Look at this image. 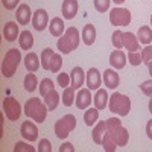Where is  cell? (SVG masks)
<instances>
[{
    "mask_svg": "<svg viewBox=\"0 0 152 152\" xmlns=\"http://www.w3.org/2000/svg\"><path fill=\"white\" fill-rule=\"evenodd\" d=\"M107 122V132L111 135V138L116 142L117 146H126L129 140V132L128 129L122 125L120 119L117 117H110Z\"/></svg>",
    "mask_w": 152,
    "mask_h": 152,
    "instance_id": "obj_1",
    "label": "cell"
},
{
    "mask_svg": "<svg viewBox=\"0 0 152 152\" xmlns=\"http://www.w3.org/2000/svg\"><path fill=\"white\" fill-rule=\"evenodd\" d=\"M24 114H26L28 117H31L32 120L38 122V123H43L47 117V105L41 102L40 97H31L29 100H26V104H24Z\"/></svg>",
    "mask_w": 152,
    "mask_h": 152,
    "instance_id": "obj_2",
    "label": "cell"
},
{
    "mask_svg": "<svg viewBox=\"0 0 152 152\" xmlns=\"http://www.w3.org/2000/svg\"><path fill=\"white\" fill-rule=\"evenodd\" d=\"M78 46H79V31L73 26L67 28L64 35H61L56 43V47L61 53H70Z\"/></svg>",
    "mask_w": 152,
    "mask_h": 152,
    "instance_id": "obj_3",
    "label": "cell"
},
{
    "mask_svg": "<svg viewBox=\"0 0 152 152\" xmlns=\"http://www.w3.org/2000/svg\"><path fill=\"white\" fill-rule=\"evenodd\" d=\"M20 61H21L20 50L15 49V47L9 49L6 52V55L3 56V61H2V75L5 78H12V76L17 73Z\"/></svg>",
    "mask_w": 152,
    "mask_h": 152,
    "instance_id": "obj_4",
    "label": "cell"
},
{
    "mask_svg": "<svg viewBox=\"0 0 152 152\" xmlns=\"http://www.w3.org/2000/svg\"><path fill=\"white\" fill-rule=\"evenodd\" d=\"M108 108H110L111 113L125 117V116H128L129 111H131V100H129L128 96L114 91L111 94L110 100H108Z\"/></svg>",
    "mask_w": 152,
    "mask_h": 152,
    "instance_id": "obj_5",
    "label": "cell"
},
{
    "mask_svg": "<svg viewBox=\"0 0 152 152\" xmlns=\"http://www.w3.org/2000/svg\"><path fill=\"white\" fill-rule=\"evenodd\" d=\"M75 128H76V117L73 116V114H67V116L61 117L55 123V134H56L58 138L64 140Z\"/></svg>",
    "mask_w": 152,
    "mask_h": 152,
    "instance_id": "obj_6",
    "label": "cell"
},
{
    "mask_svg": "<svg viewBox=\"0 0 152 152\" xmlns=\"http://www.w3.org/2000/svg\"><path fill=\"white\" fill-rule=\"evenodd\" d=\"M3 114H6V119L11 122H17L21 116V107L18 100L12 96L3 99Z\"/></svg>",
    "mask_w": 152,
    "mask_h": 152,
    "instance_id": "obj_7",
    "label": "cell"
},
{
    "mask_svg": "<svg viewBox=\"0 0 152 152\" xmlns=\"http://www.w3.org/2000/svg\"><path fill=\"white\" fill-rule=\"evenodd\" d=\"M110 21L113 26H128L131 23V12L126 8H114L110 11Z\"/></svg>",
    "mask_w": 152,
    "mask_h": 152,
    "instance_id": "obj_8",
    "label": "cell"
},
{
    "mask_svg": "<svg viewBox=\"0 0 152 152\" xmlns=\"http://www.w3.org/2000/svg\"><path fill=\"white\" fill-rule=\"evenodd\" d=\"M47 24H49V15H47V11L46 9H37L34 12V15H32V26L35 31L38 32H41L47 28Z\"/></svg>",
    "mask_w": 152,
    "mask_h": 152,
    "instance_id": "obj_9",
    "label": "cell"
},
{
    "mask_svg": "<svg viewBox=\"0 0 152 152\" xmlns=\"http://www.w3.org/2000/svg\"><path fill=\"white\" fill-rule=\"evenodd\" d=\"M20 132H21L24 140H28V142H35L38 138V128H37V125L31 120H26V122L21 123Z\"/></svg>",
    "mask_w": 152,
    "mask_h": 152,
    "instance_id": "obj_10",
    "label": "cell"
},
{
    "mask_svg": "<svg viewBox=\"0 0 152 152\" xmlns=\"http://www.w3.org/2000/svg\"><path fill=\"white\" fill-rule=\"evenodd\" d=\"M78 9H79V3L78 0H64L61 6V12H62V17L66 20H72L76 17L78 14Z\"/></svg>",
    "mask_w": 152,
    "mask_h": 152,
    "instance_id": "obj_11",
    "label": "cell"
},
{
    "mask_svg": "<svg viewBox=\"0 0 152 152\" xmlns=\"http://www.w3.org/2000/svg\"><path fill=\"white\" fill-rule=\"evenodd\" d=\"M75 104L78 107V110H87L91 105V93L90 88H79V93L76 94Z\"/></svg>",
    "mask_w": 152,
    "mask_h": 152,
    "instance_id": "obj_12",
    "label": "cell"
},
{
    "mask_svg": "<svg viewBox=\"0 0 152 152\" xmlns=\"http://www.w3.org/2000/svg\"><path fill=\"white\" fill-rule=\"evenodd\" d=\"M85 82H87V88L90 90H97L102 84V76H100L99 70L97 69H90L87 72V76H85Z\"/></svg>",
    "mask_w": 152,
    "mask_h": 152,
    "instance_id": "obj_13",
    "label": "cell"
},
{
    "mask_svg": "<svg viewBox=\"0 0 152 152\" xmlns=\"http://www.w3.org/2000/svg\"><path fill=\"white\" fill-rule=\"evenodd\" d=\"M85 82V73L81 67H75L70 72V85L75 88V90H79V88L84 85Z\"/></svg>",
    "mask_w": 152,
    "mask_h": 152,
    "instance_id": "obj_14",
    "label": "cell"
},
{
    "mask_svg": "<svg viewBox=\"0 0 152 152\" xmlns=\"http://www.w3.org/2000/svg\"><path fill=\"white\" fill-rule=\"evenodd\" d=\"M123 47L128 49V52H138L140 41L137 35H134L132 32H123Z\"/></svg>",
    "mask_w": 152,
    "mask_h": 152,
    "instance_id": "obj_15",
    "label": "cell"
},
{
    "mask_svg": "<svg viewBox=\"0 0 152 152\" xmlns=\"http://www.w3.org/2000/svg\"><path fill=\"white\" fill-rule=\"evenodd\" d=\"M34 14L31 12V8L28 3H21L18 5V9L15 11V18L18 21V24H28L31 21V17Z\"/></svg>",
    "mask_w": 152,
    "mask_h": 152,
    "instance_id": "obj_16",
    "label": "cell"
},
{
    "mask_svg": "<svg viewBox=\"0 0 152 152\" xmlns=\"http://www.w3.org/2000/svg\"><path fill=\"white\" fill-rule=\"evenodd\" d=\"M104 84L110 88V90H116L120 84V78L119 73H116L113 69H107L104 72Z\"/></svg>",
    "mask_w": 152,
    "mask_h": 152,
    "instance_id": "obj_17",
    "label": "cell"
},
{
    "mask_svg": "<svg viewBox=\"0 0 152 152\" xmlns=\"http://www.w3.org/2000/svg\"><path fill=\"white\" fill-rule=\"evenodd\" d=\"M110 64H111V67H114L116 70L123 69L126 66V55L122 52L120 49L114 50V52H111V55H110Z\"/></svg>",
    "mask_w": 152,
    "mask_h": 152,
    "instance_id": "obj_18",
    "label": "cell"
},
{
    "mask_svg": "<svg viewBox=\"0 0 152 152\" xmlns=\"http://www.w3.org/2000/svg\"><path fill=\"white\" fill-rule=\"evenodd\" d=\"M3 37L9 43L15 41L17 37H18V24L14 23V21H6L5 26H3Z\"/></svg>",
    "mask_w": 152,
    "mask_h": 152,
    "instance_id": "obj_19",
    "label": "cell"
},
{
    "mask_svg": "<svg viewBox=\"0 0 152 152\" xmlns=\"http://www.w3.org/2000/svg\"><path fill=\"white\" fill-rule=\"evenodd\" d=\"M40 64H41V61L38 59V55L35 52H31V53H28L26 56H24V67H26L28 72L35 73L38 69H40Z\"/></svg>",
    "mask_w": 152,
    "mask_h": 152,
    "instance_id": "obj_20",
    "label": "cell"
},
{
    "mask_svg": "<svg viewBox=\"0 0 152 152\" xmlns=\"http://www.w3.org/2000/svg\"><path fill=\"white\" fill-rule=\"evenodd\" d=\"M49 31L52 34V37H61L62 34L66 32V28H64V21L59 17H53L49 23Z\"/></svg>",
    "mask_w": 152,
    "mask_h": 152,
    "instance_id": "obj_21",
    "label": "cell"
},
{
    "mask_svg": "<svg viewBox=\"0 0 152 152\" xmlns=\"http://www.w3.org/2000/svg\"><path fill=\"white\" fill-rule=\"evenodd\" d=\"M108 93L107 90H104V88H97V91L93 97V102H94V107L97 110H105V107L108 105Z\"/></svg>",
    "mask_w": 152,
    "mask_h": 152,
    "instance_id": "obj_22",
    "label": "cell"
},
{
    "mask_svg": "<svg viewBox=\"0 0 152 152\" xmlns=\"http://www.w3.org/2000/svg\"><path fill=\"white\" fill-rule=\"evenodd\" d=\"M81 37H82V41H84L85 46H91L96 40V28L93 24H85Z\"/></svg>",
    "mask_w": 152,
    "mask_h": 152,
    "instance_id": "obj_23",
    "label": "cell"
},
{
    "mask_svg": "<svg viewBox=\"0 0 152 152\" xmlns=\"http://www.w3.org/2000/svg\"><path fill=\"white\" fill-rule=\"evenodd\" d=\"M44 97V104L47 105L49 111H55L58 108V104H59V94L55 91V88L53 90H50L47 94L43 96Z\"/></svg>",
    "mask_w": 152,
    "mask_h": 152,
    "instance_id": "obj_24",
    "label": "cell"
},
{
    "mask_svg": "<svg viewBox=\"0 0 152 152\" xmlns=\"http://www.w3.org/2000/svg\"><path fill=\"white\" fill-rule=\"evenodd\" d=\"M18 44L23 50H29L34 46V35L29 31H23L18 37Z\"/></svg>",
    "mask_w": 152,
    "mask_h": 152,
    "instance_id": "obj_25",
    "label": "cell"
},
{
    "mask_svg": "<svg viewBox=\"0 0 152 152\" xmlns=\"http://www.w3.org/2000/svg\"><path fill=\"white\" fill-rule=\"evenodd\" d=\"M105 132H107V122H99L93 129V142L96 145H100Z\"/></svg>",
    "mask_w": 152,
    "mask_h": 152,
    "instance_id": "obj_26",
    "label": "cell"
},
{
    "mask_svg": "<svg viewBox=\"0 0 152 152\" xmlns=\"http://www.w3.org/2000/svg\"><path fill=\"white\" fill-rule=\"evenodd\" d=\"M137 38L138 41H140L142 44H149L152 41V29L149 26H142L138 28V32H137Z\"/></svg>",
    "mask_w": 152,
    "mask_h": 152,
    "instance_id": "obj_27",
    "label": "cell"
},
{
    "mask_svg": "<svg viewBox=\"0 0 152 152\" xmlns=\"http://www.w3.org/2000/svg\"><path fill=\"white\" fill-rule=\"evenodd\" d=\"M97 120H99V110L96 107L94 108H87L85 113H84V122H85V125L87 126H91Z\"/></svg>",
    "mask_w": 152,
    "mask_h": 152,
    "instance_id": "obj_28",
    "label": "cell"
},
{
    "mask_svg": "<svg viewBox=\"0 0 152 152\" xmlns=\"http://www.w3.org/2000/svg\"><path fill=\"white\" fill-rule=\"evenodd\" d=\"M24 90L29 91V93H34L37 90V85H38V79H37V76L34 73H28L26 76H24Z\"/></svg>",
    "mask_w": 152,
    "mask_h": 152,
    "instance_id": "obj_29",
    "label": "cell"
},
{
    "mask_svg": "<svg viewBox=\"0 0 152 152\" xmlns=\"http://www.w3.org/2000/svg\"><path fill=\"white\" fill-rule=\"evenodd\" d=\"M75 99H76L75 88L72 85H69L67 88H64V93H62V104H64L66 107H72L75 104Z\"/></svg>",
    "mask_w": 152,
    "mask_h": 152,
    "instance_id": "obj_30",
    "label": "cell"
},
{
    "mask_svg": "<svg viewBox=\"0 0 152 152\" xmlns=\"http://www.w3.org/2000/svg\"><path fill=\"white\" fill-rule=\"evenodd\" d=\"M55 52H53V49H44L43 52H41V66L44 70H50V61H52Z\"/></svg>",
    "mask_w": 152,
    "mask_h": 152,
    "instance_id": "obj_31",
    "label": "cell"
},
{
    "mask_svg": "<svg viewBox=\"0 0 152 152\" xmlns=\"http://www.w3.org/2000/svg\"><path fill=\"white\" fill-rule=\"evenodd\" d=\"M104 146V151H107V152H114L117 149V145H116V142L111 138V135L108 134V132H105L104 134V138H102V143H100Z\"/></svg>",
    "mask_w": 152,
    "mask_h": 152,
    "instance_id": "obj_32",
    "label": "cell"
},
{
    "mask_svg": "<svg viewBox=\"0 0 152 152\" xmlns=\"http://www.w3.org/2000/svg\"><path fill=\"white\" fill-rule=\"evenodd\" d=\"M50 90H53V81L49 79V78H44V79L40 82V94L44 96V94H47Z\"/></svg>",
    "mask_w": 152,
    "mask_h": 152,
    "instance_id": "obj_33",
    "label": "cell"
},
{
    "mask_svg": "<svg viewBox=\"0 0 152 152\" xmlns=\"http://www.w3.org/2000/svg\"><path fill=\"white\" fill-rule=\"evenodd\" d=\"M61 67H62V58H61V55L55 53L52 61H50V72H52V73H58L61 70Z\"/></svg>",
    "mask_w": 152,
    "mask_h": 152,
    "instance_id": "obj_34",
    "label": "cell"
},
{
    "mask_svg": "<svg viewBox=\"0 0 152 152\" xmlns=\"http://www.w3.org/2000/svg\"><path fill=\"white\" fill-rule=\"evenodd\" d=\"M111 41H113V46L116 49H122L123 47V32L122 31H116L111 37Z\"/></svg>",
    "mask_w": 152,
    "mask_h": 152,
    "instance_id": "obj_35",
    "label": "cell"
},
{
    "mask_svg": "<svg viewBox=\"0 0 152 152\" xmlns=\"http://www.w3.org/2000/svg\"><path fill=\"white\" fill-rule=\"evenodd\" d=\"M128 62L131 66H140L142 61V53L140 52H128Z\"/></svg>",
    "mask_w": 152,
    "mask_h": 152,
    "instance_id": "obj_36",
    "label": "cell"
},
{
    "mask_svg": "<svg viewBox=\"0 0 152 152\" xmlns=\"http://www.w3.org/2000/svg\"><path fill=\"white\" fill-rule=\"evenodd\" d=\"M111 0H94V8L97 12H107L110 9Z\"/></svg>",
    "mask_w": 152,
    "mask_h": 152,
    "instance_id": "obj_37",
    "label": "cell"
},
{
    "mask_svg": "<svg viewBox=\"0 0 152 152\" xmlns=\"http://www.w3.org/2000/svg\"><path fill=\"white\" fill-rule=\"evenodd\" d=\"M56 81H58V85H59V87L67 88V87L70 85V75H67V73H58Z\"/></svg>",
    "mask_w": 152,
    "mask_h": 152,
    "instance_id": "obj_38",
    "label": "cell"
},
{
    "mask_svg": "<svg viewBox=\"0 0 152 152\" xmlns=\"http://www.w3.org/2000/svg\"><path fill=\"white\" fill-rule=\"evenodd\" d=\"M21 151H24V152H35V148L31 146V145H28V143H23V142L15 143L14 152H21Z\"/></svg>",
    "mask_w": 152,
    "mask_h": 152,
    "instance_id": "obj_39",
    "label": "cell"
},
{
    "mask_svg": "<svg viewBox=\"0 0 152 152\" xmlns=\"http://www.w3.org/2000/svg\"><path fill=\"white\" fill-rule=\"evenodd\" d=\"M142 61L145 62L146 66L152 61V46H146V47L142 50Z\"/></svg>",
    "mask_w": 152,
    "mask_h": 152,
    "instance_id": "obj_40",
    "label": "cell"
},
{
    "mask_svg": "<svg viewBox=\"0 0 152 152\" xmlns=\"http://www.w3.org/2000/svg\"><path fill=\"white\" fill-rule=\"evenodd\" d=\"M38 152H52V145L47 138H43V140L38 142Z\"/></svg>",
    "mask_w": 152,
    "mask_h": 152,
    "instance_id": "obj_41",
    "label": "cell"
},
{
    "mask_svg": "<svg viewBox=\"0 0 152 152\" xmlns=\"http://www.w3.org/2000/svg\"><path fill=\"white\" fill-rule=\"evenodd\" d=\"M140 90H142V93H143V94H146V96L152 97V79H148V81L142 82Z\"/></svg>",
    "mask_w": 152,
    "mask_h": 152,
    "instance_id": "obj_42",
    "label": "cell"
},
{
    "mask_svg": "<svg viewBox=\"0 0 152 152\" xmlns=\"http://www.w3.org/2000/svg\"><path fill=\"white\" fill-rule=\"evenodd\" d=\"M18 3H20V0H2V5H3V8H6L8 11L15 9Z\"/></svg>",
    "mask_w": 152,
    "mask_h": 152,
    "instance_id": "obj_43",
    "label": "cell"
},
{
    "mask_svg": "<svg viewBox=\"0 0 152 152\" xmlns=\"http://www.w3.org/2000/svg\"><path fill=\"white\" fill-rule=\"evenodd\" d=\"M66 151H69V152H75L73 145H70V143H62V145L59 146V152H66Z\"/></svg>",
    "mask_w": 152,
    "mask_h": 152,
    "instance_id": "obj_44",
    "label": "cell"
},
{
    "mask_svg": "<svg viewBox=\"0 0 152 152\" xmlns=\"http://www.w3.org/2000/svg\"><path fill=\"white\" fill-rule=\"evenodd\" d=\"M146 134H148V137L152 140V119L148 122V125H146Z\"/></svg>",
    "mask_w": 152,
    "mask_h": 152,
    "instance_id": "obj_45",
    "label": "cell"
},
{
    "mask_svg": "<svg viewBox=\"0 0 152 152\" xmlns=\"http://www.w3.org/2000/svg\"><path fill=\"white\" fill-rule=\"evenodd\" d=\"M148 69H149V75H151V78H152V61L148 64Z\"/></svg>",
    "mask_w": 152,
    "mask_h": 152,
    "instance_id": "obj_46",
    "label": "cell"
},
{
    "mask_svg": "<svg viewBox=\"0 0 152 152\" xmlns=\"http://www.w3.org/2000/svg\"><path fill=\"white\" fill-rule=\"evenodd\" d=\"M113 2H114V3H116V5H122V3L125 2V0H113Z\"/></svg>",
    "mask_w": 152,
    "mask_h": 152,
    "instance_id": "obj_47",
    "label": "cell"
},
{
    "mask_svg": "<svg viewBox=\"0 0 152 152\" xmlns=\"http://www.w3.org/2000/svg\"><path fill=\"white\" fill-rule=\"evenodd\" d=\"M149 111H151V114H152V97H151V100H149Z\"/></svg>",
    "mask_w": 152,
    "mask_h": 152,
    "instance_id": "obj_48",
    "label": "cell"
},
{
    "mask_svg": "<svg viewBox=\"0 0 152 152\" xmlns=\"http://www.w3.org/2000/svg\"><path fill=\"white\" fill-rule=\"evenodd\" d=\"M151 24H152V15H151Z\"/></svg>",
    "mask_w": 152,
    "mask_h": 152,
    "instance_id": "obj_49",
    "label": "cell"
}]
</instances>
